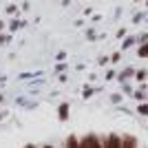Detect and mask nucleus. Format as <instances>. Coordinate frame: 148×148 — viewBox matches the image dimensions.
Returning a JSON list of instances; mask_svg holds the SVG:
<instances>
[{"label":"nucleus","mask_w":148,"mask_h":148,"mask_svg":"<svg viewBox=\"0 0 148 148\" xmlns=\"http://www.w3.org/2000/svg\"><path fill=\"white\" fill-rule=\"evenodd\" d=\"M64 148H80V139L75 135H69L66 142H64Z\"/></svg>","instance_id":"20e7f679"},{"label":"nucleus","mask_w":148,"mask_h":148,"mask_svg":"<svg viewBox=\"0 0 148 148\" xmlns=\"http://www.w3.org/2000/svg\"><path fill=\"white\" fill-rule=\"evenodd\" d=\"M27 148H36V146H27Z\"/></svg>","instance_id":"9d476101"},{"label":"nucleus","mask_w":148,"mask_h":148,"mask_svg":"<svg viewBox=\"0 0 148 148\" xmlns=\"http://www.w3.org/2000/svg\"><path fill=\"white\" fill-rule=\"evenodd\" d=\"M137 80H146V71H137Z\"/></svg>","instance_id":"0eeeda50"},{"label":"nucleus","mask_w":148,"mask_h":148,"mask_svg":"<svg viewBox=\"0 0 148 148\" xmlns=\"http://www.w3.org/2000/svg\"><path fill=\"white\" fill-rule=\"evenodd\" d=\"M102 144H104V148H122V137L119 135H108Z\"/></svg>","instance_id":"f257e3e1"},{"label":"nucleus","mask_w":148,"mask_h":148,"mask_svg":"<svg viewBox=\"0 0 148 148\" xmlns=\"http://www.w3.org/2000/svg\"><path fill=\"white\" fill-rule=\"evenodd\" d=\"M86 139H88V148H104V144L99 142L97 135H86Z\"/></svg>","instance_id":"7ed1b4c3"},{"label":"nucleus","mask_w":148,"mask_h":148,"mask_svg":"<svg viewBox=\"0 0 148 148\" xmlns=\"http://www.w3.org/2000/svg\"><path fill=\"white\" fill-rule=\"evenodd\" d=\"M137 111L142 113V115H148V104H139V108Z\"/></svg>","instance_id":"423d86ee"},{"label":"nucleus","mask_w":148,"mask_h":148,"mask_svg":"<svg viewBox=\"0 0 148 148\" xmlns=\"http://www.w3.org/2000/svg\"><path fill=\"white\" fill-rule=\"evenodd\" d=\"M44 148H53V146H44Z\"/></svg>","instance_id":"9b49d317"},{"label":"nucleus","mask_w":148,"mask_h":148,"mask_svg":"<svg viewBox=\"0 0 148 148\" xmlns=\"http://www.w3.org/2000/svg\"><path fill=\"white\" fill-rule=\"evenodd\" d=\"M122 148H137V139L133 135H124L122 137Z\"/></svg>","instance_id":"f03ea898"},{"label":"nucleus","mask_w":148,"mask_h":148,"mask_svg":"<svg viewBox=\"0 0 148 148\" xmlns=\"http://www.w3.org/2000/svg\"><path fill=\"white\" fill-rule=\"evenodd\" d=\"M66 113H69V108H66V106H62V108H60V117H66Z\"/></svg>","instance_id":"6e6552de"},{"label":"nucleus","mask_w":148,"mask_h":148,"mask_svg":"<svg viewBox=\"0 0 148 148\" xmlns=\"http://www.w3.org/2000/svg\"><path fill=\"white\" fill-rule=\"evenodd\" d=\"M139 58H148V42H144L142 47H139V53H137Z\"/></svg>","instance_id":"39448f33"},{"label":"nucleus","mask_w":148,"mask_h":148,"mask_svg":"<svg viewBox=\"0 0 148 148\" xmlns=\"http://www.w3.org/2000/svg\"><path fill=\"white\" fill-rule=\"evenodd\" d=\"M80 148H88V139H86V137H84V139L80 142Z\"/></svg>","instance_id":"1a4fd4ad"}]
</instances>
